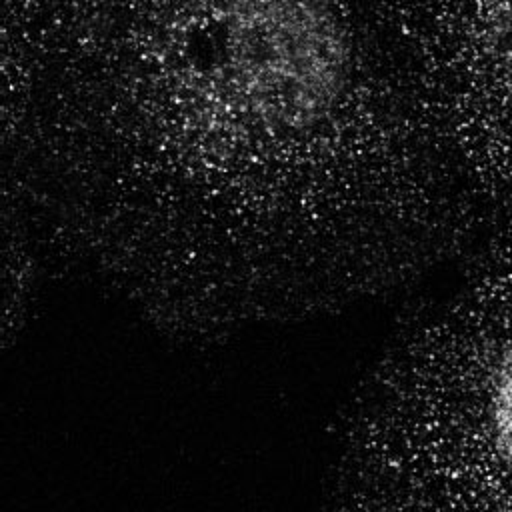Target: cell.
I'll return each mask as SVG.
<instances>
[{"instance_id": "obj_1", "label": "cell", "mask_w": 512, "mask_h": 512, "mask_svg": "<svg viewBox=\"0 0 512 512\" xmlns=\"http://www.w3.org/2000/svg\"><path fill=\"white\" fill-rule=\"evenodd\" d=\"M350 448L366 496L512 510V240L382 368Z\"/></svg>"}, {"instance_id": "obj_2", "label": "cell", "mask_w": 512, "mask_h": 512, "mask_svg": "<svg viewBox=\"0 0 512 512\" xmlns=\"http://www.w3.org/2000/svg\"><path fill=\"white\" fill-rule=\"evenodd\" d=\"M216 42L230 94L262 128L308 136L338 116L352 50L324 0H224Z\"/></svg>"}]
</instances>
